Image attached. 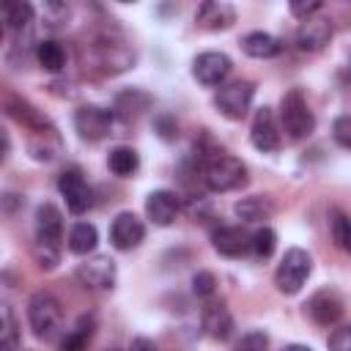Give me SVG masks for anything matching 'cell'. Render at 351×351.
Listing matches in <instances>:
<instances>
[{"instance_id": "cell-34", "label": "cell", "mask_w": 351, "mask_h": 351, "mask_svg": "<svg viewBox=\"0 0 351 351\" xmlns=\"http://www.w3.org/2000/svg\"><path fill=\"white\" fill-rule=\"evenodd\" d=\"M192 291H195L197 296H211V293L217 291V277H214L211 271H197V274L192 277Z\"/></svg>"}, {"instance_id": "cell-31", "label": "cell", "mask_w": 351, "mask_h": 351, "mask_svg": "<svg viewBox=\"0 0 351 351\" xmlns=\"http://www.w3.org/2000/svg\"><path fill=\"white\" fill-rule=\"evenodd\" d=\"M266 348H269V337H266V332H261V329L247 332V335L233 346V351H266Z\"/></svg>"}, {"instance_id": "cell-28", "label": "cell", "mask_w": 351, "mask_h": 351, "mask_svg": "<svg viewBox=\"0 0 351 351\" xmlns=\"http://www.w3.org/2000/svg\"><path fill=\"white\" fill-rule=\"evenodd\" d=\"M274 247H277V233L271 228H258L252 233V252H255V258H271Z\"/></svg>"}, {"instance_id": "cell-14", "label": "cell", "mask_w": 351, "mask_h": 351, "mask_svg": "<svg viewBox=\"0 0 351 351\" xmlns=\"http://www.w3.org/2000/svg\"><path fill=\"white\" fill-rule=\"evenodd\" d=\"M307 313L310 318L318 324V326H329V324H337L340 315H343V302L335 291H318L307 304Z\"/></svg>"}, {"instance_id": "cell-6", "label": "cell", "mask_w": 351, "mask_h": 351, "mask_svg": "<svg viewBox=\"0 0 351 351\" xmlns=\"http://www.w3.org/2000/svg\"><path fill=\"white\" fill-rule=\"evenodd\" d=\"M58 189L66 197V208L71 214H85L93 206V189L88 186V181L82 178L80 167H69L60 173L58 178Z\"/></svg>"}, {"instance_id": "cell-40", "label": "cell", "mask_w": 351, "mask_h": 351, "mask_svg": "<svg viewBox=\"0 0 351 351\" xmlns=\"http://www.w3.org/2000/svg\"><path fill=\"white\" fill-rule=\"evenodd\" d=\"M104 351H118V348H104Z\"/></svg>"}, {"instance_id": "cell-15", "label": "cell", "mask_w": 351, "mask_h": 351, "mask_svg": "<svg viewBox=\"0 0 351 351\" xmlns=\"http://www.w3.org/2000/svg\"><path fill=\"white\" fill-rule=\"evenodd\" d=\"M145 214H148V219L154 225H162V228L170 225L176 219V214H178V197H176V192H170V189L151 192L148 200H145Z\"/></svg>"}, {"instance_id": "cell-36", "label": "cell", "mask_w": 351, "mask_h": 351, "mask_svg": "<svg viewBox=\"0 0 351 351\" xmlns=\"http://www.w3.org/2000/svg\"><path fill=\"white\" fill-rule=\"evenodd\" d=\"M329 351H351V326H340L329 335Z\"/></svg>"}, {"instance_id": "cell-35", "label": "cell", "mask_w": 351, "mask_h": 351, "mask_svg": "<svg viewBox=\"0 0 351 351\" xmlns=\"http://www.w3.org/2000/svg\"><path fill=\"white\" fill-rule=\"evenodd\" d=\"M154 126H156L159 137H162V140H167V143L178 137V123H176V118H173V115H159V118L154 121Z\"/></svg>"}, {"instance_id": "cell-18", "label": "cell", "mask_w": 351, "mask_h": 351, "mask_svg": "<svg viewBox=\"0 0 351 351\" xmlns=\"http://www.w3.org/2000/svg\"><path fill=\"white\" fill-rule=\"evenodd\" d=\"M63 236V217L58 211V206L52 203H41L36 208V239L38 241H52L58 244Z\"/></svg>"}, {"instance_id": "cell-29", "label": "cell", "mask_w": 351, "mask_h": 351, "mask_svg": "<svg viewBox=\"0 0 351 351\" xmlns=\"http://www.w3.org/2000/svg\"><path fill=\"white\" fill-rule=\"evenodd\" d=\"M33 258H36V263L41 266V269H55L58 266V261H60V250H58V244H52V241H33Z\"/></svg>"}, {"instance_id": "cell-19", "label": "cell", "mask_w": 351, "mask_h": 351, "mask_svg": "<svg viewBox=\"0 0 351 351\" xmlns=\"http://www.w3.org/2000/svg\"><path fill=\"white\" fill-rule=\"evenodd\" d=\"M241 49H244V55H250V58H274V55H280L282 52V41L280 38H274L271 33H263V30H255V33H247L244 38H241Z\"/></svg>"}, {"instance_id": "cell-3", "label": "cell", "mask_w": 351, "mask_h": 351, "mask_svg": "<svg viewBox=\"0 0 351 351\" xmlns=\"http://www.w3.org/2000/svg\"><path fill=\"white\" fill-rule=\"evenodd\" d=\"M310 271H313V258L302 247H291L282 255V261H280V266L274 271V285H277L280 293L293 296V293L302 291V285L307 282Z\"/></svg>"}, {"instance_id": "cell-39", "label": "cell", "mask_w": 351, "mask_h": 351, "mask_svg": "<svg viewBox=\"0 0 351 351\" xmlns=\"http://www.w3.org/2000/svg\"><path fill=\"white\" fill-rule=\"evenodd\" d=\"M282 351H310L307 346H302V343H291V346H285Z\"/></svg>"}, {"instance_id": "cell-9", "label": "cell", "mask_w": 351, "mask_h": 351, "mask_svg": "<svg viewBox=\"0 0 351 351\" xmlns=\"http://www.w3.org/2000/svg\"><path fill=\"white\" fill-rule=\"evenodd\" d=\"M143 239H145V225H143V219H140L137 214L121 211V214L112 219V225H110V241H112L115 250L129 252V250H134Z\"/></svg>"}, {"instance_id": "cell-30", "label": "cell", "mask_w": 351, "mask_h": 351, "mask_svg": "<svg viewBox=\"0 0 351 351\" xmlns=\"http://www.w3.org/2000/svg\"><path fill=\"white\" fill-rule=\"evenodd\" d=\"M19 332H16V318L8 304H3V351H16Z\"/></svg>"}, {"instance_id": "cell-38", "label": "cell", "mask_w": 351, "mask_h": 351, "mask_svg": "<svg viewBox=\"0 0 351 351\" xmlns=\"http://www.w3.org/2000/svg\"><path fill=\"white\" fill-rule=\"evenodd\" d=\"M129 351H156V346H154V340H148V337H134L132 346H129Z\"/></svg>"}, {"instance_id": "cell-16", "label": "cell", "mask_w": 351, "mask_h": 351, "mask_svg": "<svg viewBox=\"0 0 351 351\" xmlns=\"http://www.w3.org/2000/svg\"><path fill=\"white\" fill-rule=\"evenodd\" d=\"M203 332L211 340H228L233 335V315L222 302H211L203 310Z\"/></svg>"}, {"instance_id": "cell-20", "label": "cell", "mask_w": 351, "mask_h": 351, "mask_svg": "<svg viewBox=\"0 0 351 351\" xmlns=\"http://www.w3.org/2000/svg\"><path fill=\"white\" fill-rule=\"evenodd\" d=\"M5 110H8L11 118H16L19 123L30 126L33 132H47V129H52V126L47 123V118H44L33 104H27L25 99H8V101H5Z\"/></svg>"}, {"instance_id": "cell-33", "label": "cell", "mask_w": 351, "mask_h": 351, "mask_svg": "<svg viewBox=\"0 0 351 351\" xmlns=\"http://www.w3.org/2000/svg\"><path fill=\"white\" fill-rule=\"evenodd\" d=\"M332 137H335L337 145L351 148V115H340V118H335V123H332Z\"/></svg>"}, {"instance_id": "cell-32", "label": "cell", "mask_w": 351, "mask_h": 351, "mask_svg": "<svg viewBox=\"0 0 351 351\" xmlns=\"http://www.w3.org/2000/svg\"><path fill=\"white\" fill-rule=\"evenodd\" d=\"M66 19H69V5H66V3H58V0L44 3V22H47L49 27H58V25H63Z\"/></svg>"}, {"instance_id": "cell-12", "label": "cell", "mask_w": 351, "mask_h": 351, "mask_svg": "<svg viewBox=\"0 0 351 351\" xmlns=\"http://www.w3.org/2000/svg\"><path fill=\"white\" fill-rule=\"evenodd\" d=\"M211 241H214V250L225 258H241L252 250V236L239 228V225H222L211 233Z\"/></svg>"}, {"instance_id": "cell-17", "label": "cell", "mask_w": 351, "mask_h": 351, "mask_svg": "<svg viewBox=\"0 0 351 351\" xmlns=\"http://www.w3.org/2000/svg\"><path fill=\"white\" fill-rule=\"evenodd\" d=\"M197 25L206 27V30H225L236 22V11L233 5L228 3H219V0H208V3H200L197 5V14H195Z\"/></svg>"}, {"instance_id": "cell-5", "label": "cell", "mask_w": 351, "mask_h": 351, "mask_svg": "<svg viewBox=\"0 0 351 351\" xmlns=\"http://www.w3.org/2000/svg\"><path fill=\"white\" fill-rule=\"evenodd\" d=\"M252 96H255V82L250 80H233L228 85H219L217 96H214V104L217 110L230 118V121H239L247 115L250 104H252Z\"/></svg>"}, {"instance_id": "cell-10", "label": "cell", "mask_w": 351, "mask_h": 351, "mask_svg": "<svg viewBox=\"0 0 351 351\" xmlns=\"http://www.w3.org/2000/svg\"><path fill=\"white\" fill-rule=\"evenodd\" d=\"M77 277L85 288L93 291H110L115 285V261L110 255H93L85 263H80Z\"/></svg>"}, {"instance_id": "cell-13", "label": "cell", "mask_w": 351, "mask_h": 351, "mask_svg": "<svg viewBox=\"0 0 351 351\" xmlns=\"http://www.w3.org/2000/svg\"><path fill=\"white\" fill-rule=\"evenodd\" d=\"M332 38V22L324 16H310L296 30V44L304 52H321Z\"/></svg>"}, {"instance_id": "cell-4", "label": "cell", "mask_w": 351, "mask_h": 351, "mask_svg": "<svg viewBox=\"0 0 351 351\" xmlns=\"http://www.w3.org/2000/svg\"><path fill=\"white\" fill-rule=\"evenodd\" d=\"M203 178L211 192H230V189H239L241 184H247V167L241 159L222 154L203 167Z\"/></svg>"}, {"instance_id": "cell-8", "label": "cell", "mask_w": 351, "mask_h": 351, "mask_svg": "<svg viewBox=\"0 0 351 351\" xmlns=\"http://www.w3.org/2000/svg\"><path fill=\"white\" fill-rule=\"evenodd\" d=\"M233 63L225 52H200L195 60H192V74L197 82L214 88V85H222L230 74Z\"/></svg>"}, {"instance_id": "cell-23", "label": "cell", "mask_w": 351, "mask_h": 351, "mask_svg": "<svg viewBox=\"0 0 351 351\" xmlns=\"http://www.w3.org/2000/svg\"><path fill=\"white\" fill-rule=\"evenodd\" d=\"M93 329H96V318L93 315H82L74 329L60 340V351H88V343L93 337Z\"/></svg>"}, {"instance_id": "cell-25", "label": "cell", "mask_w": 351, "mask_h": 351, "mask_svg": "<svg viewBox=\"0 0 351 351\" xmlns=\"http://www.w3.org/2000/svg\"><path fill=\"white\" fill-rule=\"evenodd\" d=\"M36 60H38V66L47 69V71H60V69L66 66V49H63L58 41H52V38L38 41V47H36Z\"/></svg>"}, {"instance_id": "cell-11", "label": "cell", "mask_w": 351, "mask_h": 351, "mask_svg": "<svg viewBox=\"0 0 351 351\" xmlns=\"http://www.w3.org/2000/svg\"><path fill=\"white\" fill-rule=\"evenodd\" d=\"M250 140L258 151L263 154H271L280 148V129H277V121H274V110L271 107H261L255 110V118H252V129H250Z\"/></svg>"}, {"instance_id": "cell-37", "label": "cell", "mask_w": 351, "mask_h": 351, "mask_svg": "<svg viewBox=\"0 0 351 351\" xmlns=\"http://www.w3.org/2000/svg\"><path fill=\"white\" fill-rule=\"evenodd\" d=\"M315 11H321V3H318V0H313V3H291V14L299 16L302 22L310 19Z\"/></svg>"}, {"instance_id": "cell-22", "label": "cell", "mask_w": 351, "mask_h": 351, "mask_svg": "<svg viewBox=\"0 0 351 351\" xmlns=\"http://www.w3.org/2000/svg\"><path fill=\"white\" fill-rule=\"evenodd\" d=\"M274 211V203L269 197H261V195H252V197H241L236 203V217L241 222H261V219H269Z\"/></svg>"}, {"instance_id": "cell-2", "label": "cell", "mask_w": 351, "mask_h": 351, "mask_svg": "<svg viewBox=\"0 0 351 351\" xmlns=\"http://www.w3.org/2000/svg\"><path fill=\"white\" fill-rule=\"evenodd\" d=\"M27 321H30V329H33L36 337H41V340L55 337L60 324H63L60 302L47 291L33 293L30 302H27Z\"/></svg>"}, {"instance_id": "cell-1", "label": "cell", "mask_w": 351, "mask_h": 351, "mask_svg": "<svg viewBox=\"0 0 351 351\" xmlns=\"http://www.w3.org/2000/svg\"><path fill=\"white\" fill-rule=\"evenodd\" d=\"M280 121H282V132L291 140H304L313 129H315V118L313 110L307 107V99L299 88H291L282 101H280Z\"/></svg>"}, {"instance_id": "cell-27", "label": "cell", "mask_w": 351, "mask_h": 351, "mask_svg": "<svg viewBox=\"0 0 351 351\" xmlns=\"http://www.w3.org/2000/svg\"><path fill=\"white\" fill-rule=\"evenodd\" d=\"M329 225H332V239H335V244H337L343 252L351 255V219H348L343 211H335Z\"/></svg>"}, {"instance_id": "cell-26", "label": "cell", "mask_w": 351, "mask_h": 351, "mask_svg": "<svg viewBox=\"0 0 351 351\" xmlns=\"http://www.w3.org/2000/svg\"><path fill=\"white\" fill-rule=\"evenodd\" d=\"M33 19V5L22 0H8L3 3V22L8 30H19Z\"/></svg>"}, {"instance_id": "cell-21", "label": "cell", "mask_w": 351, "mask_h": 351, "mask_svg": "<svg viewBox=\"0 0 351 351\" xmlns=\"http://www.w3.org/2000/svg\"><path fill=\"white\" fill-rule=\"evenodd\" d=\"M107 167H110L115 176L129 178V176H134L137 167H140V154H137L134 148H129V145H115V148L107 154Z\"/></svg>"}, {"instance_id": "cell-24", "label": "cell", "mask_w": 351, "mask_h": 351, "mask_svg": "<svg viewBox=\"0 0 351 351\" xmlns=\"http://www.w3.org/2000/svg\"><path fill=\"white\" fill-rule=\"evenodd\" d=\"M96 241H99V230L90 225V222H77L71 230H69V250L74 255H88L96 250Z\"/></svg>"}, {"instance_id": "cell-7", "label": "cell", "mask_w": 351, "mask_h": 351, "mask_svg": "<svg viewBox=\"0 0 351 351\" xmlns=\"http://www.w3.org/2000/svg\"><path fill=\"white\" fill-rule=\"evenodd\" d=\"M74 126L82 140H101L112 134V112L96 104H82L74 112Z\"/></svg>"}]
</instances>
